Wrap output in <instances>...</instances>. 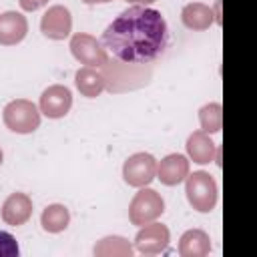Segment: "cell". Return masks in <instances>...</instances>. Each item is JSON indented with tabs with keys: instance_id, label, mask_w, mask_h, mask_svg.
Instances as JSON below:
<instances>
[{
	"instance_id": "cell-1",
	"label": "cell",
	"mask_w": 257,
	"mask_h": 257,
	"mask_svg": "<svg viewBox=\"0 0 257 257\" xmlns=\"http://www.w3.org/2000/svg\"><path fill=\"white\" fill-rule=\"evenodd\" d=\"M169 42L163 14L147 6H131L120 12L102 32L104 48L120 62L145 64L161 56Z\"/></svg>"
},
{
	"instance_id": "cell-2",
	"label": "cell",
	"mask_w": 257,
	"mask_h": 257,
	"mask_svg": "<svg viewBox=\"0 0 257 257\" xmlns=\"http://www.w3.org/2000/svg\"><path fill=\"white\" fill-rule=\"evenodd\" d=\"M4 120L14 133H30L38 126L40 116L32 102L14 100L4 108Z\"/></svg>"
},
{
	"instance_id": "cell-3",
	"label": "cell",
	"mask_w": 257,
	"mask_h": 257,
	"mask_svg": "<svg viewBox=\"0 0 257 257\" xmlns=\"http://www.w3.org/2000/svg\"><path fill=\"white\" fill-rule=\"evenodd\" d=\"M70 104H72V96H70V90L66 86H50L40 96V108L50 118L64 116L68 112Z\"/></svg>"
},
{
	"instance_id": "cell-4",
	"label": "cell",
	"mask_w": 257,
	"mask_h": 257,
	"mask_svg": "<svg viewBox=\"0 0 257 257\" xmlns=\"http://www.w3.org/2000/svg\"><path fill=\"white\" fill-rule=\"evenodd\" d=\"M155 175V159L151 155H133L124 165V179L131 185H145Z\"/></svg>"
},
{
	"instance_id": "cell-5",
	"label": "cell",
	"mask_w": 257,
	"mask_h": 257,
	"mask_svg": "<svg viewBox=\"0 0 257 257\" xmlns=\"http://www.w3.org/2000/svg\"><path fill=\"white\" fill-rule=\"evenodd\" d=\"M207 191H215V185L209 179V175H205V173L191 175L189 185H187V193H189L191 203H195L199 207V211H211L209 207L213 205L215 195H207Z\"/></svg>"
},
{
	"instance_id": "cell-6",
	"label": "cell",
	"mask_w": 257,
	"mask_h": 257,
	"mask_svg": "<svg viewBox=\"0 0 257 257\" xmlns=\"http://www.w3.org/2000/svg\"><path fill=\"white\" fill-rule=\"evenodd\" d=\"M42 30L50 38H64L70 30V14L62 6L50 8L42 18Z\"/></svg>"
},
{
	"instance_id": "cell-7",
	"label": "cell",
	"mask_w": 257,
	"mask_h": 257,
	"mask_svg": "<svg viewBox=\"0 0 257 257\" xmlns=\"http://www.w3.org/2000/svg\"><path fill=\"white\" fill-rule=\"evenodd\" d=\"M26 32V20L16 12H6L0 16V42L2 44H14L24 38Z\"/></svg>"
},
{
	"instance_id": "cell-8",
	"label": "cell",
	"mask_w": 257,
	"mask_h": 257,
	"mask_svg": "<svg viewBox=\"0 0 257 257\" xmlns=\"http://www.w3.org/2000/svg\"><path fill=\"white\" fill-rule=\"evenodd\" d=\"M70 48H72L74 56L80 58V60L86 62V64H102V62H104L102 50L98 48V44H96L90 36H80V34L74 36Z\"/></svg>"
},
{
	"instance_id": "cell-9",
	"label": "cell",
	"mask_w": 257,
	"mask_h": 257,
	"mask_svg": "<svg viewBox=\"0 0 257 257\" xmlns=\"http://www.w3.org/2000/svg\"><path fill=\"white\" fill-rule=\"evenodd\" d=\"M185 173H187V161H185L181 155H171V157H167V159L161 163V169H159L161 181L167 183V185L179 183Z\"/></svg>"
},
{
	"instance_id": "cell-10",
	"label": "cell",
	"mask_w": 257,
	"mask_h": 257,
	"mask_svg": "<svg viewBox=\"0 0 257 257\" xmlns=\"http://www.w3.org/2000/svg\"><path fill=\"white\" fill-rule=\"evenodd\" d=\"M30 213V203L24 195H12L4 205V219L18 225L22 223Z\"/></svg>"
},
{
	"instance_id": "cell-11",
	"label": "cell",
	"mask_w": 257,
	"mask_h": 257,
	"mask_svg": "<svg viewBox=\"0 0 257 257\" xmlns=\"http://www.w3.org/2000/svg\"><path fill=\"white\" fill-rule=\"evenodd\" d=\"M76 86L82 94L86 96H96L102 88H104V80L98 72L90 70V68H82L76 72Z\"/></svg>"
},
{
	"instance_id": "cell-12",
	"label": "cell",
	"mask_w": 257,
	"mask_h": 257,
	"mask_svg": "<svg viewBox=\"0 0 257 257\" xmlns=\"http://www.w3.org/2000/svg\"><path fill=\"white\" fill-rule=\"evenodd\" d=\"M42 223H44V229H48V231H60L68 223V211L60 205H52L44 211Z\"/></svg>"
},
{
	"instance_id": "cell-13",
	"label": "cell",
	"mask_w": 257,
	"mask_h": 257,
	"mask_svg": "<svg viewBox=\"0 0 257 257\" xmlns=\"http://www.w3.org/2000/svg\"><path fill=\"white\" fill-rule=\"evenodd\" d=\"M20 249H18V243L16 239L6 233V231H0V257H18Z\"/></svg>"
},
{
	"instance_id": "cell-14",
	"label": "cell",
	"mask_w": 257,
	"mask_h": 257,
	"mask_svg": "<svg viewBox=\"0 0 257 257\" xmlns=\"http://www.w3.org/2000/svg\"><path fill=\"white\" fill-rule=\"evenodd\" d=\"M20 4H22V8H26V10H36V8H40L42 4H46V0H20Z\"/></svg>"
},
{
	"instance_id": "cell-15",
	"label": "cell",
	"mask_w": 257,
	"mask_h": 257,
	"mask_svg": "<svg viewBox=\"0 0 257 257\" xmlns=\"http://www.w3.org/2000/svg\"><path fill=\"white\" fill-rule=\"evenodd\" d=\"M0 163H2V153H0Z\"/></svg>"
}]
</instances>
